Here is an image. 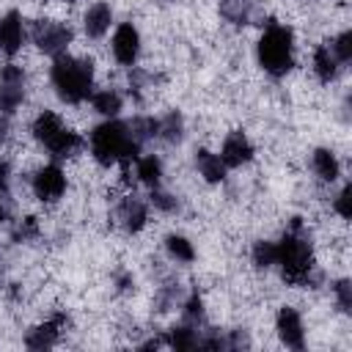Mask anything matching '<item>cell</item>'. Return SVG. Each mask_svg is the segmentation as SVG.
<instances>
[{
  "label": "cell",
  "instance_id": "cell-1",
  "mask_svg": "<svg viewBox=\"0 0 352 352\" xmlns=\"http://www.w3.org/2000/svg\"><path fill=\"white\" fill-rule=\"evenodd\" d=\"M275 264L280 267L283 280L294 286H302L311 280L314 250H311V239L300 220H292L289 231L280 236V242H275Z\"/></svg>",
  "mask_w": 352,
  "mask_h": 352
},
{
  "label": "cell",
  "instance_id": "cell-28",
  "mask_svg": "<svg viewBox=\"0 0 352 352\" xmlns=\"http://www.w3.org/2000/svg\"><path fill=\"white\" fill-rule=\"evenodd\" d=\"M349 280H338L336 283V300H338V308L341 311H349L352 308V292H349Z\"/></svg>",
  "mask_w": 352,
  "mask_h": 352
},
{
  "label": "cell",
  "instance_id": "cell-6",
  "mask_svg": "<svg viewBox=\"0 0 352 352\" xmlns=\"http://www.w3.org/2000/svg\"><path fill=\"white\" fill-rule=\"evenodd\" d=\"M33 44L44 52V55H63L66 47L72 44V30L60 22H52V19H38L33 25Z\"/></svg>",
  "mask_w": 352,
  "mask_h": 352
},
{
  "label": "cell",
  "instance_id": "cell-25",
  "mask_svg": "<svg viewBox=\"0 0 352 352\" xmlns=\"http://www.w3.org/2000/svg\"><path fill=\"white\" fill-rule=\"evenodd\" d=\"M184 322L192 324V327H198V324L204 322V302H201L198 294H192V297L184 302Z\"/></svg>",
  "mask_w": 352,
  "mask_h": 352
},
{
  "label": "cell",
  "instance_id": "cell-4",
  "mask_svg": "<svg viewBox=\"0 0 352 352\" xmlns=\"http://www.w3.org/2000/svg\"><path fill=\"white\" fill-rule=\"evenodd\" d=\"M258 63L272 77H283L294 66V36L286 25H267L258 38Z\"/></svg>",
  "mask_w": 352,
  "mask_h": 352
},
{
  "label": "cell",
  "instance_id": "cell-15",
  "mask_svg": "<svg viewBox=\"0 0 352 352\" xmlns=\"http://www.w3.org/2000/svg\"><path fill=\"white\" fill-rule=\"evenodd\" d=\"M110 22H113V8L107 3H94L82 16V28L91 38H102L110 30Z\"/></svg>",
  "mask_w": 352,
  "mask_h": 352
},
{
  "label": "cell",
  "instance_id": "cell-32",
  "mask_svg": "<svg viewBox=\"0 0 352 352\" xmlns=\"http://www.w3.org/2000/svg\"><path fill=\"white\" fill-rule=\"evenodd\" d=\"M3 140H8V116L6 113H0V143Z\"/></svg>",
  "mask_w": 352,
  "mask_h": 352
},
{
  "label": "cell",
  "instance_id": "cell-20",
  "mask_svg": "<svg viewBox=\"0 0 352 352\" xmlns=\"http://www.w3.org/2000/svg\"><path fill=\"white\" fill-rule=\"evenodd\" d=\"M91 102H94V110L102 113V116H116L121 110V96L113 91V88H104V91H96L91 94Z\"/></svg>",
  "mask_w": 352,
  "mask_h": 352
},
{
  "label": "cell",
  "instance_id": "cell-21",
  "mask_svg": "<svg viewBox=\"0 0 352 352\" xmlns=\"http://www.w3.org/2000/svg\"><path fill=\"white\" fill-rule=\"evenodd\" d=\"M198 327H192V324H179V327H173L170 330V338H168V344L170 346H176V349H195L198 346Z\"/></svg>",
  "mask_w": 352,
  "mask_h": 352
},
{
  "label": "cell",
  "instance_id": "cell-9",
  "mask_svg": "<svg viewBox=\"0 0 352 352\" xmlns=\"http://www.w3.org/2000/svg\"><path fill=\"white\" fill-rule=\"evenodd\" d=\"M113 55L124 66H132L138 60V55H140V33H138L135 25L124 22V25L116 28V33H113Z\"/></svg>",
  "mask_w": 352,
  "mask_h": 352
},
{
  "label": "cell",
  "instance_id": "cell-18",
  "mask_svg": "<svg viewBox=\"0 0 352 352\" xmlns=\"http://www.w3.org/2000/svg\"><path fill=\"white\" fill-rule=\"evenodd\" d=\"M135 176L148 184V187H160V179H162V162L154 157V154H146V157H138L135 160Z\"/></svg>",
  "mask_w": 352,
  "mask_h": 352
},
{
  "label": "cell",
  "instance_id": "cell-2",
  "mask_svg": "<svg viewBox=\"0 0 352 352\" xmlns=\"http://www.w3.org/2000/svg\"><path fill=\"white\" fill-rule=\"evenodd\" d=\"M140 146L143 143L135 140L129 124L124 121H104L91 132V154L99 165H129L132 160H138Z\"/></svg>",
  "mask_w": 352,
  "mask_h": 352
},
{
  "label": "cell",
  "instance_id": "cell-5",
  "mask_svg": "<svg viewBox=\"0 0 352 352\" xmlns=\"http://www.w3.org/2000/svg\"><path fill=\"white\" fill-rule=\"evenodd\" d=\"M33 138L52 154V157H72L80 151L82 138L77 132H72L52 110H44L36 116L33 121Z\"/></svg>",
  "mask_w": 352,
  "mask_h": 352
},
{
  "label": "cell",
  "instance_id": "cell-24",
  "mask_svg": "<svg viewBox=\"0 0 352 352\" xmlns=\"http://www.w3.org/2000/svg\"><path fill=\"white\" fill-rule=\"evenodd\" d=\"M253 264L261 267V270L272 267L275 264V242H267V239L256 242L253 245Z\"/></svg>",
  "mask_w": 352,
  "mask_h": 352
},
{
  "label": "cell",
  "instance_id": "cell-16",
  "mask_svg": "<svg viewBox=\"0 0 352 352\" xmlns=\"http://www.w3.org/2000/svg\"><path fill=\"white\" fill-rule=\"evenodd\" d=\"M314 72H316V77L322 82L336 80V74H338V58H336V52H333L330 44H319L316 47V52H314Z\"/></svg>",
  "mask_w": 352,
  "mask_h": 352
},
{
  "label": "cell",
  "instance_id": "cell-8",
  "mask_svg": "<svg viewBox=\"0 0 352 352\" xmlns=\"http://www.w3.org/2000/svg\"><path fill=\"white\" fill-rule=\"evenodd\" d=\"M63 190H66V173L55 162L38 168L33 173V192H36V198H41V201H58L63 195Z\"/></svg>",
  "mask_w": 352,
  "mask_h": 352
},
{
  "label": "cell",
  "instance_id": "cell-27",
  "mask_svg": "<svg viewBox=\"0 0 352 352\" xmlns=\"http://www.w3.org/2000/svg\"><path fill=\"white\" fill-rule=\"evenodd\" d=\"M151 204L157 209H162V212H173L176 209V198L168 195V192H162V190H157V187H151Z\"/></svg>",
  "mask_w": 352,
  "mask_h": 352
},
{
  "label": "cell",
  "instance_id": "cell-26",
  "mask_svg": "<svg viewBox=\"0 0 352 352\" xmlns=\"http://www.w3.org/2000/svg\"><path fill=\"white\" fill-rule=\"evenodd\" d=\"M333 52H336V58H338V63H346L349 58H352V33L349 30H344L333 44Z\"/></svg>",
  "mask_w": 352,
  "mask_h": 352
},
{
  "label": "cell",
  "instance_id": "cell-13",
  "mask_svg": "<svg viewBox=\"0 0 352 352\" xmlns=\"http://www.w3.org/2000/svg\"><path fill=\"white\" fill-rule=\"evenodd\" d=\"M25 41V25L16 11H8L0 16V52L14 55Z\"/></svg>",
  "mask_w": 352,
  "mask_h": 352
},
{
  "label": "cell",
  "instance_id": "cell-29",
  "mask_svg": "<svg viewBox=\"0 0 352 352\" xmlns=\"http://www.w3.org/2000/svg\"><path fill=\"white\" fill-rule=\"evenodd\" d=\"M11 214H14V201H11V192H8V187H3V184H0V223L11 220Z\"/></svg>",
  "mask_w": 352,
  "mask_h": 352
},
{
  "label": "cell",
  "instance_id": "cell-30",
  "mask_svg": "<svg viewBox=\"0 0 352 352\" xmlns=\"http://www.w3.org/2000/svg\"><path fill=\"white\" fill-rule=\"evenodd\" d=\"M36 234H38V226H36L33 217H28V220H22V223L16 226L14 239H30V236H36Z\"/></svg>",
  "mask_w": 352,
  "mask_h": 352
},
{
  "label": "cell",
  "instance_id": "cell-31",
  "mask_svg": "<svg viewBox=\"0 0 352 352\" xmlns=\"http://www.w3.org/2000/svg\"><path fill=\"white\" fill-rule=\"evenodd\" d=\"M333 206H336V212H338L344 220L352 214V209H349V187H344V190L336 195V204H333Z\"/></svg>",
  "mask_w": 352,
  "mask_h": 352
},
{
  "label": "cell",
  "instance_id": "cell-7",
  "mask_svg": "<svg viewBox=\"0 0 352 352\" xmlns=\"http://www.w3.org/2000/svg\"><path fill=\"white\" fill-rule=\"evenodd\" d=\"M25 99V74L19 66L8 63L0 72V113L11 116Z\"/></svg>",
  "mask_w": 352,
  "mask_h": 352
},
{
  "label": "cell",
  "instance_id": "cell-10",
  "mask_svg": "<svg viewBox=\"0 0 352 352\" xmlns=\"http://www.w3.org/2000/svg\"><path fill=\"white\" fill-rule=\"evenodd\" d=\"M275 327H278V336L280 341L289 346V349H302L305 344V330H302V319L294 308H280L278 311V319H275Z\"/></svg>",
  "mask_w": 352,
  "mask_h": 352
},
{
  "label": "cell",
  "instance_id": "cell-22",
  "mask_svg": "<svg viewBox=\"0 0 352 352\" xmlns=\"http://www.w3.org/2000/svg\"><path fill=\"white\" fill-rule=\"evenodd\" d=\"M157 138H162L168 143L182 140V116L179 113H168L162 121H157Z\"/></svg>",
  "mask_w": 352,
  "mask_h": 352
},
{
  "label": "cell",
  "instance_id": "cell-17",
  "mask_svg": "<svg viewBox=\"0 0 352 352\" xmlns=\"http://www.w3.org/2000/svg\"><path fill=\"white\" fill-rule=\"evenodd\" d=\"M195 165H198V173H201L206 182H212V184L223 182V176H226V165H223L220 154H212V151H206V148H201V151L195 154Z\"/></svg>",
  "mask_w": 352,
  "mask_h": 352
},
{
  "label": "cell",
  "instance_id": "cell-14",
  "mask_svg": "<svg viewBox=\"0 0 352 352\" xmlns=\"http://www.w3.org/2000/svg\"><path fill=\"white\" fill-rule=\"evenodd\" d=\"M116 217H118V223H121L126 231H140V228L146 226V217H148V212H146V204H143L140 198H135V195H126V198L118 204V212H116Z\"/></svg>",
  "mask_w": 352,
  "mask_h": 352
},
{
  "label": "cell",
  "instance_id": "cell-11",
  "mask_svg": "<svg viewBox=\"0 0 352 352\" xmlns=\"http://www.w3.org/2000/svg\"><path fill=\"white\" fill-rule=\"evenodd\" d=\"M253 157V146L248 140L245 132H231L226 140H223V148H220V160L226 168H239L245 162H250Z\"/></svg>",
  "mask_w": 352,
  "mask_h": 352
},
{
  "label": "cell",
  "instance_id": "cell-23",
  "mask_svg": "<svg viewBox=\"0 0 352 352\" xmlns=\"http://www.w3.org/2000/svg\"><path fill=\"white\" fill-rule=\"evenodd\" d=\"M165 248H168V253H170L176 261H192V258H195L192 242L184 239V236H179V234H170V236L165 239Z\"/></svg>",
  "mask_w": 352,
  "mask_h": 352
},
{
  "label": "cell",
  "instance_id": "cell-12",
  "mask_svg": "<svg viewBox=\"0 0 352 352\" xmlns=\"http://www.w3.org/2000/svg\"><path fill=\"white\" fill-rule=\"evenodd\" d=\"M63 324H66V319L60 314L52 316V319H47V322H41V324H36L33 330H28L25 346H30V349H47V346H52L60 338Z\"/></svg>",
  "mask_w": 352,
  "mask_h": 352
},
{
  "label": "cell",
  "instance_id": "cell-3",
  "mask_svg": "<svg viewBox=\"0 0 352 352\" xmlns=\"http://www.w3.org/2000/svg\"><path fill=\"white\" fill-rule=\"evenodd\" d=\"M50 80H52L55 94L63 102H69V104L85 102L94 94V66H91V60L72 58L66 52L55 58L52 72H50Z\"/></svg>",
  "mask_w": 352,
  "mask_h": 352
},
{
  "label": "cell",
  "instance_id": "cell-19",
  "mask_svg": "<svg viewBox=\"0 0 352 352\" xmlns=\"http://www.w3.org/2000/svg\"><path fill=\"white\" fill-rule=\"evenodd\" d=\"M314 170H316V176L322 182H336L341 165H338V160H336V154L330 148H316L314 151Z\"/></svg>",
  "mask_w": 352,
  "mask_h": 352
}]
</instances>
